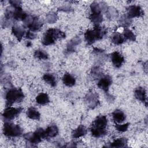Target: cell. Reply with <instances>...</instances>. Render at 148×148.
Wrapping results in <instances>:
<instances>
[{
  "mask_svg": "<svg viewBox=\"0 0 148 148\" xmlns=\"http://www.w3.org/2000/svg\"><path fill=\"white\" fill-rule=\"evenodd\" d=\"M107 124L108 120L105 116L99 115L97 116L90 128L92 136L95 138H101L105 135L107 134L106 129Z\"/></svg>",
  "mask_w": 148,
  "mask_h": 148,
  "instance_id": "obj_1",
  "label": "cell"
},
{
  "mask_svg": "<svg viewBox=\"0 0 148 148\" xmlns=\"http://www.w3.org/2000/svg\"><path fill=\"white\" fill-rule=\"evenodd\" d=\"M65 38V34L57 28H49L43 35L42 42L45 46L51 45L58 39Z\"/></svg>",
  "mask_w": 148,
  "mask_h": 148,
  "instance_id": "obj_2",
  "label": "cell"
},
{
  "mask_svg": "<svg viewBox=\"0 0 148 148\" xmlns=\"http://www.w3.org/2000/svg\"><path fill=\"white\" fill-rule=\"evenodd\" d=\"M106 34V29L99 25H95L93 29L86 31L84 39L88 45H91L95 41L102 39Z\"/></svg>",
  "mask_w": 148,
  "mask_h": 148,
  "instance_id": "obj_3",
  "label": "cell"
},
{
  "mask_svg": "<svg viewBox=\"0 0 148 148\" xmlns=\"http://www.w3.org/2000/svg\"><path fill=\"white\" fill-rule=\"evenodd\" d=\"M24 98V94L20 88H10L5 94L6 107L11 106L16 102H21Z\"/></svg>",
  "mask_w": 148,
  "mask_h": 148,
  "instance_id": "obj_4",
  "label": "cell"
},
{
  "mask_svg": "<svg viewBox=\"0 0 148 148\" xmlns=\"http://www.w3.org/2000/svg\"><path fill=\"white\" fill-rule=\"evenodd\" d=\"M24 27L28 28L32 32L38 31L43 26V21L38 17L28 14L23 21Z\"/></svg>",
  "mask_w": 148,
  "mask_h": 148,
  "instance_id": "obj_5",
  "label": "cell"
},
{
  "mask_svg": "<svg viewBox=\"0 0 148 148\" xmlns=\"http://www.w3.org/2000/svg\"><path fill=\"white\" fill-rule=\"evenodd\" d=\"M3 133L8 137H17L23 133L22 128L17 124L10 121H5L3 127Z\"/></svg>",
  "mask_w": 148,
  "mask_h": 148,
  "instance_id": "obj_6",
  "label": "cell"
},
{
  "mask_svg": "<svg viewBox=\"0 0 148 148\" xmlns=\"http://www.w3.org/2000/svg\"><path fill=\"white\" fill-rule=\"evenodd\" d=\"M24 138L30 144H38L45 139V130L39 128L34 132H29L23 135Z\"/></svg>",
  "mask_w": 148,
  "mask_h": 148,
  "instance_id": "obj_7",
  "label": "cell"
},
{
  "mask_svg": "<svg viewBox=\"0 0 148 148\" xmlns=\"http://www.w3.org/2000/svg\"><path fill=\"white\" fill-rule=\"evenodd\" d=\"M21 108H13L11 106L6 107L4 110L2 116L5 121H10L13 120L22 112Z\"/></svg>",
  "mask_w": 148,
  "mask_h": 148,
  "instance_id": "obj_8",
  "label": "cell"
},
{
  "mask_svg": "<svg viewBox=\"0 0 148 148\" xmlns=\"http://www.w3.org/2000/svg\"><path fill=\"white\" fill-rule=\"evenodd\" d=\"M84 100L87 106L91 109L95 108L99 102L98 95L95 92L92 91L87 93L84 98Z\"/></svg>",
  "mask_w": 148,
  "mask_h": 148,
  "instance_id": "obj_9",
  "label": "cell"
},
{
  "mask_svg": "<svg viewBox=\"0 0 148 148\" xmlns=\"http://www.w3.org/2000/svg\"><path fill=\"white\" fill-rule=\"evenodd\" d=\"M112 83V77L109 75H104L98 80L97 83L98 87L102 90L105 93L109 92V89Z\"/></svg>",
  "mask_w": 148,
  "mask_h": 148,
  "instance_id": "obj_10",
  "label": "cell"
},
{
  "mask_svg": "<svg viewBox=\"0 0 148 148\" xmlns=\"http://www.w3.org/2000/svg\"><path fill=\"white\" fill-rule=\"evenodd\" d=\"M127 15L131 18L134 17H139L144 14L143 10L140 6L138 5H132L128 6L127 8Z\"/></svg>",
  "mask_w": 148,
  "mask_h": 148,
  "instance_id": "obj_11",
  "label": "cell"
},
{
  "mask_svg": "<svg viewBox=\"0 0 148 148\" xmlns=\"http://www.w3.org/2000/svg\"><path fill=\"white\" fill-rule=\"evenodd\" d=\"M110 59L113 65L117 68H120L124 62L123 56L118 51H114L110 55Z\"/></svg>",
  "mask_w": 148,
  "mask_h": 148,
  "instance_id": "obj_12",
  "label": "cell"
},
{
  "mask_svg": "<svg viewBox=\"0 0 148 148\" xmlns=\"http://www.w3.org/2000/svg\"><path fill=\"white\" fill-rule=\"evenodd\" d=\"M82 40L79 36H75L71 39L67 44L66 52L67 53H71L74 52L76 50L77 46H78Z\"/></svg>",
  "mask_w": 148,
  "mask_h": 148,
  "instance_id": "obj_13",
  "label": "cell"
},
{
  "mask_svg": "<svg viewBox=\"0 0 148 148\" xmlns=\"http://www.w3.org/2000/svg\"><path fill=\"white\" fill-rule=\"evenodd\" d=\"M58 134V128L56 124H50L45 130V139L54 138Z\"/></svg>",
  "mask_w": 148,
  "mask_h": 148,
  "instance_id": "obj_14",
  "label": "cell"
},
{
  "mask_svg": "<svg viewBox=\"0 0 148 148\" xmlns=\"http://www.w3.org/2000/svg\"><path fill=\"white\" fill-rule=\"evenodd\" d=\"M12 32L17 39L18 41H21L23 36L25 35L24 28L17 25H14L12 27Z\"/></svg>",
  "mask_w": 148,
  "mask_h": 148,
  "instance_id": "obj_15",
  "label": "cell"
},
{
  "mask_svg": "<svg viewBox=\"0 0 148 148\" xmlns=\"http://www.w3.org/2000/svg\"><path fill=\"white\" fill-rule=\"evenodd\" d=\"M113 120L117 123H123L126 118L125 113L120 109H116L112 113Z\"/></svg>",
  "mask_w": 148,
  "mask_h": 148,
  "instance_id": "obj_16",
  "label": "cell"
},
{
  "mask_svg": "<svg viewBox=\"0 0 148 148\" xmlns=\"http://www.w3.org/2000/svg\"><path fill=\"white\" fill-rule=\"evenodd\" d=\"M134 94L137 99L142 102L147 103L146 92L144 88L140 87L137 88L134 91Z\"/></svg>",
  "mask_w": 148,
  "mask_h": 148,
  "instance_id": "obj_17",
  "label": "cell"
},
{
  "mask_svg": "<svg viewBox=\"0 0 148 148\" xmlns=\"http://www.w3.org/2000/svg\"><path fill=\"white\" fill-rule=\"evenodd\" d=\"M87 132L86 127L83 125H79L75 130L72 132V136L73 138H79L83 136H84Z\"/></svg>",
  "mask_w": 148,
  "mask_h": 148,
  "instance_id": "obj_18",
  "label": "cell"
},
{
  "mask_svg": "<svg viewBox=\"0 0 148 148\" xmlns=\"http://www.w3.org/2000/svg\"><path fill=\"white\" fill-rule=\"evenodd\" d=\"M28 14L25 12L22 8H14L13 14V18L14 20L17 21H24L26 17L27 16Z\"/></svg>",
  "mask_w": 148,
  "mask_h": 148,
  "instance_id": "obj_19",
  "label": "cell"
},
{
  "mask_svg": "<svg viewBox=\"0 0 148 148\" xmlns=\"http://www.w3.org/2000/svg\"><path fill=\"white\" fill-rule=\"evenodd\" d=\"M63 83L68 87H72L76 83L75 78L69 73H65L62 76Z\"/></svg>",
  "mask_w": 148,
  "mask_h": 148,
  "instance_id": "obj_20",
  "label": "cell"
},
{
  "mask_svg": "<svg viewBox=\"0 0 148 148\" xmlns=\"http://www.w3.org/2000/svg\"><path fill=\"white\" fill-rule=\"evenodd\" d=\"M28 117L32 120H39L40 119V114L39 111L34 107L29 108L26 112Z\"/></svg>",
  "mask_w": 148,
  "mask_h": 148,
  "instance_id": "obj_21",
  "label": "cell"
},
{
  "mask_svg": "<svg viewBox=\"0 0 148 148\" xmlns=\"http://www.w3.org/2000/svg\"><path fill=\"white\" fill-rule=\"evenodd\" d=\"M127 139L125 138H120L114 140L113 142L110 143L109 145L106 146L110 147H124L127 146Z\"/></svg>",
  "mask_w": 148,
  "mask_h": 148,
  "instance_id": "obj_22",
  "label": "cell"
},
{
  "mask_svg": "<svg viewBox=\"0 0 148 148\" xmlns=\"http://www.w3.org/2000/svg\"><path fill=\"white\" fill-rule=\"evenodd\" d=\"M91 76L94 80H99L104 76L102 69L99 66H94L91 71Z\"/></svg>",
  "mask_w": 148,
  "mask_h": 148,
  "instance_id": "obj_23",
  "label": "cell"
},
{
  "mask_svg": "<svg viewBox=\"0 0 148 148\" xmlns=\"http://www.w3.org/2000/svg\"><path fill=\"white\" fill-rule=\"evenodd\" d=\"M111 40L112 42L116 45H121L126 40L123 35L118 32H114L112 34L111 36Z\"/></svg>",
  "mask_w": 148,
  "mask_h": 148,
  "instance_id": "obj_24",
  "label": "cell"
},
{
  "mask_svg": "<svg viewBox=\"0 0 148 148\" xmlns=\"http://www.w3.org/2000/svg\"><path fill=\"white\" fill-rule=\"evenodd\" d=\"M36 102L37 103L41 105H44L47 103H48L50 102V99L49 97L46 93L42 92L39 94L35 98Z\"/></svg>",
  "mask_w": 148,
  "mask_h": 148,
  "instance_id": "obj_25",
  "label": "cell"
},
{
  "mask_svg": "<svg viewBox=\"0 0 148 148\" xmlns=\"http://www.w3.org/2000/svg\"><path fill=\"white\" fill-rule=\"evenodd\" d=\"M42 78H43V80L46 83H47L51 87H54L57 84V81H56V77L51 73H45L43 75Z\"/></svg>",
  "mask_w": 148,
  "mask_h": 148,
  "instance_id": "obj_26",
  "label": "cell"
},
{
  "mask_svg": "<svg viewBox=\"0 0 148 148\" xmlns=\"http://www.w3.org/2000/svg\"><path fill=\"white\" fill-rule=\"evenodd\" d=\"M90 20L94 24V25H99L103 21V16L102 13H92L90 16Z\"/></svg>",
  "mask_w": 148,
  "mask_h": 148,
  "instance_id": "obj_27",
  "label": "cell"
},
{
  "mask_svg": "<svg viewBox=\"0 0 148 148\" xmlns=\"http://www.w3.org/2000/svg\"><path fill=\"white\" fill-rule=\"evenodd\" d=\"M93 53L97 56V60H98V61L101 62H102L103 61H105L106 59L107 58V56L105 51L103 50L100 49L99 48H94Z\"/></svg>",
  "mask_w": 148,
  "mask_h": 148,
  "instance_id": "obj_28",
  "label": "cell"
},
{
  "mask_svg": "<svg viewBox=\"0 0 148 148\" xmlns=\"http://www.w3.org/2000/svg\"><path fill=\"white\" fill-rule=\"evenodd\" d=\"M119 22L121 27L124 28H128L132 23V18L129 17L127 14H124L121 16Z\"/></svg>",
  "mask_w": 148,
  "mask_h": 148,
  "instance_id": "obj_29",
  "label": "cell"
},
{
  "mask_svg": "<svg viewBox=\"0 0 148 148\" xmlns=\"http://www.w3.org/2000/svg\"><path fill=\"white\" fill-rule=\"evenodd\" d=\"M105 14L108 18L112 19L117 17L119 15V12L113 6H108L105 11Z\"/></svg>",
  "mask_w": 148,
  "mask_h": 148,
  "instance_id": "obj_30",
  "label": "cell"
},
{
  "mask_svg": "<svg viewBox=\"0 0 148 148\" xmlns=\"http://www.w3.org/2000/svg\"><path fill=\"white\" fill-rule=\"evenodd\" d=\"M123 36L125 40H129L131 41H135L136 36L134 33L128 28H124L123 30Z\"/></svg>",
  "mask_w": 148,
  "mask_h": 148,
  "instance_id": "obj_31",
  "label": "cell"
},
{
  "mask_svg": "<svg viewBox=\"0 0 148 148\" xmlns=\"http://www.w3.org/2000/svg\"><path fill=\"white\" fill-rule=\"evenodd\" d=\"M58 19L57 14L54 12H50L46 15V21L49 24L55 23Z\"/></svg>",
  "mask_w": 148,
  "mask_h": 148,
  "instance_id": "obj_32",
  "label": "cell"
},
{
  "mask_svg": "<svg viewBox=\"0 0 148 148\" xmlns=\"http://www.w3.org/2000/svg\"><path fill=\"white\" fill-rule=\"evenodd\" d=\"M34 57L39 60H47L49 58V55L46 51L42 49H38L35 51Z\"/></svg>",
  "mask_w": 148,
  "mask_h": 148,
  "instance_id": "obj_33",
  "label": "cell"
},
{
  "mask_svg": "<svg viewBox=\"0 0 148 148\" xmlns=\"http://www.w3.org/2000/svg\"><path fill=\"white\" fill-rule=\"evenodd\" d=\"M1 83L3 84L5 87H8V88L10 87V86H12V83L10 76L8 74H4L3 76H1Z\"/></svg>",
  "mask_w": 148,
  "mask_h": 148,
  "instance_id": "obj_34",
  "label": "cell"
},
{
  "mask_svg": "<svg viewBox=\"0 0 148 148\" xmlns=\"http://www.w3.org/2000/svg\"><path fill=\"white\" fill-rule=\"evenodd\" d=\"M129 123H125L123 124H116L115 125V128L117 131H120V132H125L127 131L128 127H129Z\"/></svg>",
  "mask_w": 148,
  "mask_h": 148,
  "instance_id": "obj_35",
  "label": "cell"
},
{
  "mask_svg": "<svg viewBox=\"0 0 148 148\" xmlns=\"http://www.w3.org/2000/svg\"><path fill=\"white\" fill-rule=\"evenodd\" d=\"M13 22H14V20L13 19H8V18H4L2 22L1 25L3 28H7L11 26L13 24Z\"/></svg>",
  "mask_w": 148,
  "mask_h": 148,
  "instance_id": "obj_36",
  "label": "cell"
},
{
  "mask_svg": "<svg viewBox=\"0 0 148 148\" xmlns=\"http://www.w3.org/2000/svg\"><path fill=\"white\" fill-rule=\"evenodd\" d=\"M10 6L14 8H21V1L18 0H10L9 1Z\"/></svg>",
  "mask_w": 148,
  "mask_h": 148,
  "instance_id": "obj_37",
  "label": "cell"
},
{
  "mask_svg": "<svg viewBox=\"0 0 148 148\" xmlns=\"http://www.w3.org/2000/svg\"><path fill=\"white\" fill-rule=\"evenodd\" d=\"M58 11H62V12H70L73 10L72 8L69 5H64L61 6H60L58 9Z\"/></svg>",
  "mask_w": 148,
  "mask_h": 148,
  "instance_id": "obj_38",
  "label": "cell"
},
{
  "mask_svg": "<svg viewBox=\"0 0 148 148\" xmlns=\"http://www.w3.org/2000/svg\"><path fill=\"white\" fill-rule=\"evenodd\" d=\"M36 37V35L34 32H32L31 31H28L26 32L25 33V38L27 39L32 40V39H34Z\"/></svg>",
  "mask_w": 148,
  "mask_h": 148,
  "instance_id": "obj_39",
  "label": "cell"
},
{
  "mask_svg": "<svg viewBox=\"0 0 148 148\" xmlns=\"http://www.w3.org/2000/svg\"><path fill=\"white\" fill-rule=\"evenodd\" d=\"M64 147H76V143L74 142L72 143H66V145H65Z\"/></svg>",
  "mask_w": 148,
  "mask_h": 148,
  "instance_id": "obj_40",
  "label": "cell"
},
{
  "mask_svg": "<svg viewBox=\"0 0 148 148\" xmlns=\"http://www.w3.org/2000/svg\"><path fill=\"white\" fill-rule=\"evenodd\" d=\"M31 46V43L28 42V43H27V46Z\"/></svg>",
  "mask_w": 148,
  "mask_h": 148,
  "instance_id": "obj_41",
  "label": "cell"
}]
</instances>
